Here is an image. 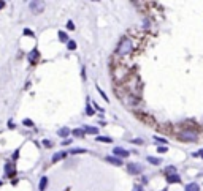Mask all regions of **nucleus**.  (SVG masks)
<instances>
[{"label":"nucleus","instance_id":"f257e3e1","mask_svg":"<svg viewBox=\"0 0 203 191\" xmlns=\"http://www.w3.org/2000/svg\"><path fill=\"white\" fill-rule=\"evenodd\" d=\"M130 51H132V41L127 40V38H124V40L121 41V44H119V48H117V54L119 55H127Z\"/></svg>","mask_w":203,"mask_h":191},{"label":"nucleus","instance_id":"f03ea898","mask_svg":"<svg viewBox=\"0 0 203 191\" xmlns=\"http://www.w3.org/2000/svg\"><path fill=\"white\" fill-rule=\"evenodd\" d=\"M179 139H181V141L195 142L197 139H198V134L194 133V131H183V133H179Z\"/></svg>","mask_w":203,"mask_h":191},{"label":"nucleus","instance_id":"7ed1b4c3","mask_svg":"<svg viewBox=\"0 0 203 191\" xmlns=\"http://www.w3.org/2000/svg\"><path fill=\"white\" fill-rule=\"evenodd\" d=\"M30 10L33 11V13H41V11L44 10V3L43 2H30Z\"/></svg>","mask_w":203,"mask_h":191},{"label":"nucleus","instance_id":"20e7f679","mask_svg":"<svg viewBox=\"0 0 203 191\" xmlns=\"http://www.w3.org/2000/svg\"><path fill=\"white\" fill-rule=\"evenodd\" d=\"M127 169L130 174H140L143 171V167H141V164H138V163H130V164L127 166Z\"/></svg>","mask_w":203,"mask_h":191},{"label":"nucleus","instance_id":"39448f33","mask_svg":"<svg viewBox=\"0 0 203 191\" xmlns=\"http://www.w3.org/2000/svg\"><path fill=\"white\" fill-rule=\"evenodd\" d=\"M114 155H117V156H124V158H127L129 156V152L126 150V149H122V147H114Z\"/></svg>","mask_w":203,"mask_h":191},{"label":"nucleus","instance_id":"423d86ee","mask_svg":"<svg viewBox=\"0 0 203 191\" xmlns=\"http://www.w3.org/2000/svg\"><path fill=\"white\" fill-rule=\"evenodd\" d=\"M106 161L111 163V164H114V166H122V160L116 158V156H106Z\"/></svg>","mask_w":203,"mask_h":191},{"label":"nucleus","instance_id":"0eeeda50","mask_svg":"<svg viewBox=\"0 0 203 191\" xmlns=\"http://www.w3.org/2000/svg\"><path fill=\"white\" fill-rule=\"evenodd\" d=\"M167 182L168 183H178V182H181V178H179V175H176V174H171V175H167Z\"/></svg>","mask_w":203,"mask_h":191},{"label":"nucleus","instance_id":"6e6552de","mask_svg":"<svg viewBox=\"0 0 203 191\" xmlns=\"http://www.w3.org/2000/svg\"><path fill=\"white\" fill-rule=\"evenodd\" d=\"M5 172H7V175H14V166L11 163L5 164Z\"/></svg>","mask_w":203,"mask_h":191},{"label":"nucleus","instance_id":"1a4fd4ad","mask_svg":"<svg viewBox=\"0 0 203 191\" xmlns=\"http://www.w3.org/2000/svg\"><path fill=\"white\" fill-rule=\"evenodd\" d=\"M186 191H200V187L197 183H187L186 185Z\"/></svg>","mask_w":203,"mask_h":191},{"label":"nucleus","instance_id":"9d476101","mask_svg":"<svg viewBox=\"0 0 203 191\" xmlns=\"http://www.w3.org/2000/svg\"><path fill=\"white\" fill-rule=\"evenodd\" d=\"M83 130H84V133H89V134H97L98 133V130L95 126H84Z\"/></svg>","mask_w":203,"mask_h":191},{"label":"nucleus","instance_id":"9b49d317","mask_svg":"<svg viewBox=\"0 0 203 191\" xmlns=\"http://www.w3.org/2000/svg\"><path fill=\"white\" fill-rule=\"evenodd\" d=\"M146 160H148V161L151 163V164H154V166H159L160 163H162V160H160V158H154V156H148Z\"/></svg>","mask_w":203,"mask_h":191},{"label":"nucleus","instance_id":"f8f14e48","mask_svg":"<svg viewBox=\"0 0 203 191\" xmlns=\"http://www.w3.org/2000/svg\"><path fill=\"white\" fill-rule=\"evenodd\" d=\"M57 134H59L60 137H67L70 134V130H68V128H60V130L57 131Z\"/></svg>","mask_w":203,"mask_h":191},{"label":"nucleus","instance_id":"ddd939ff","mask_svg":"<svg viewBox=\"0 0 203 191\" xmlns=\"http://www.w3.org/2000/svg\"><path fill=\"white\" fill-rule=\"evenodd\" d=\"M65 156H67V152H59V153H56L53 156V161H59L62 158H65Z\"/></svg>","mask_w":203,"mask_h":191},{"label":"nucleus","instance_id":"4468645a","mask_svg":"<svg viewBox=\"0 0 203 191\" xmlns=\"http://www.w3.org/2000/svg\"><path fill=\"white\" fill-rule=\"evenodd\" d=\"M46 185H48V178L41 177V180H40V191H43L44 188H46Z\"/></svg>","mask_w":203,"mask_h":191},{"label":"nucleus","instance_id":"2eb2a0df","mask_svg":"<svg viewBox=\"0 0 203 191\" xmlns=\"http://www.w3.org/2000/svg\"><path fill=\"white\" fill-rule=\"evenodd\" d=\"M97 141H100V142H108V144H110V142H113V139H111V137H106V136H98Z\"/></svg>","mask_w":203,"mask_h":191},{"label":"nucleus","instance_id":"dca6fc26","mask_svg":"<svg viewBox=\"0 0 203 191\" xmlns=\"http://www.w3.org/2000/svg\"><path fill=\"white\" fill-rule=\"evenodd\" d=\"M167 172H168V175H171V174H176V167H174V166H168V167H167Z\"/></svg>","mask_w":203,"mask_h":191},{"label":"nucleus","instance_id":"f3484780","mask_svg":"<svg viewBox=\"0 0 203 191\" xmlns=\"http://www.w3.org/2000/svg\"><path fill=\"white\" fill-rule=\"evenodd\" d=\"M73 134H75V136H83V134H84V130H83V128H78V130L73 131Z\"/></svg>","mask_w":203,"mask_h":191},{"label":"nucleus","instance_id":"a211bd4d","mask_svg":"<svg viewBox=\"0 0 203 191\" xmlns=\"http://www.w3.org/2000/svg\"><path fill=\"white\" fill-rule=\"evenodd\" d=\"M59 40H60V41H67V35H65V32H59Z\"/></svg>","mask_w":203,"mask_h":191},{"label":"nucleus","instance_id":"6ab92c4d","mask_svg":"<svg viewBox=\"0 0 203 191\" xmlns=\"http://www.w3.org/2000/svg\"><path fill=\"white\" fill-rule=\"evenodd\" d=\"M154 139L157 142H162V144H167V139H163V137H159V136H154Z\"/></svg>","mask_w":203,"mask_h":191},{"label":"nucleus","instance_id":"aec40b11","mask_svg":"<svg viewBox=\"0 0 203 191\" xmlns=\"http://www.w3.org/2000/svg\"><path fill=\"white\" fill-rule=\"evenodd\" d=\"M68 49H76V43L75 41H68Z\"/></svg>","mask_w":203,"mask_h":191},{"label":"nucleus","instance_id":"412c9836","mask_svg":"<svg viewBox=\"0 0 203 191\" xmlns=\"http://www.w3.org/2000/svg\"><path fill=\"white\" fill-rule=\"evenodd\" d=\"M24 35H27V36H30V35H32V36H33V32H32L30 29H26V30H24Z\"/></svg>","mask_w":203,"mask_h":191},{"label":"nucleus","instance_id":"4be33fe9","mask_svg":"<svg viewBox=\"0 0 203 191\" xmlns=\"http://www.w3.org/2000/svg\"><path fill=\"white\" fill-rule=\"evenodd\" d=\"M167 150H168L167 147H157V152H159V153H165Z\"/></svg>","mask_w":203,"mask_h":191},{"label":"nucleus","instance_id":"5701e85b","mask_svg":"<svg viewBox=\"0 0 203 191\" xmlns=\"http://www.w3.org/2000/svg\"><path fill=\"white\" fill-rule=\"evenodd\" d=\"M194 156H200V158H203V149H201V150H198V152H195Z\"/></svg>","mask_w":203,"mask_h":191},{"label":"nucleus","instance_id":"b1692460","mask_svg":"<svg viewBox=\"0 0 203 191\" xmlns=\"http://www.w3.org/2000/svg\"><path fill=\"white\" fill-rule=\"evenodd\" d=\"M71 153H84V150L83 149H75V150H71Z\"/></svg>","mask_w":203,"mask_h":191},{"label":"nucleus","instance_id":"393cba45","mask_svg":"<svg viewBox=\"0 0 203 191\" xmlns=\"http://www.w3.org/2000/svg\"><path fill=\"white\" fill-rule=\"evenodd\" d=\"M133 191H143V188L140 187V185H135V187H133Z\"/></svg>","mask_w":203,"mask_h":191},{"label":"nucleus","instance_id":"a878e982","mask_svg":"<svg viewBox=\"0 0 203 191\" xmlns=\"http://www.w3.org/2000/svg\"><path fill=\"white\" fill-rule=\"evenodd\" d=\"M43 145H44V147H51V141H48V139H46V141H43Z\"/></svg>","mask_w":203,"mask_h":191},{"label":"nucleus","instance_id":"bb28decb","mask_svg":"<svg viewBox=\"0 0 203 191\" xmlns=\"http://www.w3.org/2000/svg\"><path fill=\"white\" fill-rule=\"evenodd\" d=\"M67 27H68V29H75V25H73V22H71V21L67 22Z\"/></svg>","mask_w":203,"mask_h":191},{"label":"nucleus","instance_id":"cd10ccee","mask_svg":"<svg viewBox=\"0 0 203 191\" xmlns=\"http://www.w3.org/2000/svg\"><path fill=\"white\" fill-rule=\"evenodd\" d=\"M24 125H26V126H30V125H33V123H32L30 120H24Z\"/></svg>","mask_w":203,"mask_h":191},{"label":"nucleus","instance_id":"c85d7f7f","mask_svg":"<svg viewBox=\"0 0 203 191\" xmlns=\"http://www.w3.org/2000/svg\"><path fill=\"white\" fill-rule=\"evenodd\" d=\"M86 112H87V115H92V114H94V111H92L91 108H87V111H86Z\"/></svg>","mask_w":203,"mask_h":191},{"label":"nucleus","instance_id":"c756f323","mask_svg":"<svg viewBox=\"0 0 203 191\" xmlns=\"http://www.w3.org/2000/svg\"><path fill=\"white\" fill-rule=\"evenodd\" d=\"M5 5H7V3H5V2H2V0H0V10H2V8L5 7Z\"/></svg>","mask_w":203,"mask_h":191},{"label":"nucleus","instance_id":"7c9ffc66","mask_svg":"<svg viewBox=\"0 0 203 191\" xmlns=\"http://www.w3.org/2000/svg\"><path fill=\"white\" fill-rule=\"evenodd\" d=\"M162 191H167V190H162Z\"/></svg>","mask_w":203,"mask_h":191},{"label":"nucleus","instance_id":"2f4dec72","mask_svg":"<svg viewBox=\"0 0 203 191\" xmlns=\"http://www.w3.org/2000/svg\"><path fill=\"white\" fill-rule=\"evenodd\" d=\"M0 185H2V182H0Z\"/></svg>","mask_w":203,"mask_h":191}]
</instances>
